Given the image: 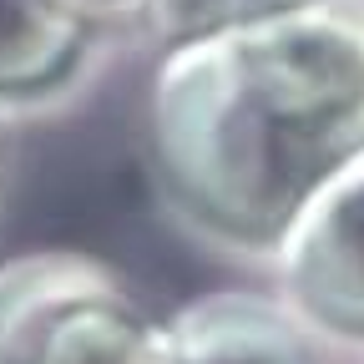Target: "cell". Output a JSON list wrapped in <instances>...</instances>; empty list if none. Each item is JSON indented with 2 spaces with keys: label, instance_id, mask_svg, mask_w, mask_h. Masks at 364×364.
<instances>
[{
  "label": "cell",
  "instance_id": "5",
  "mask_svg": "<svg viewBox=\"0 0 364 364\" xmlns=\"http://www.w3.org/2000/svg\"><path fill=\"white\" fill-rule=\"evenodd\" d=\"M97 41L61 0H0V112L46 107L71 91Z\"/></svg>",
  "mask_w": 364,
  "mask_h": 364
},
{
  "label": "cell",
  "instance_id": "7",
  "mask_svg": "<svg viewBox=\"0 0 364 364\" xmlns=\"http://www.w3.org/2000/svg\"><path fill=\"white\" fill-rule=\"evenodd\" d=\"M61 6L102 36V31H122V26H152L157 0H61Z\"/></svg>",
  "mask_w": 364,
  "mask_h": 364
},
{
  "label": "cell",
  "instance_id": "1",
  "mask_svg": "<svg viewBox=\"0 0 364 364\" xmlns=\"http://www.w3.org/2000/svg\"><path fill=\"white\" fill-rule=\"evenodd\" d=\"M364 147V0H294L162 41L147 86V162L198 238L268 258Z\"/></svg>",
  "mask_w": 364,
  "mask_h": 364
},
{
  "label": "cell",
  "instance_id": "4",
  "mask_svg": "<svg viewBox=\"0 0 364 364\" xmlns=\"http://www.w3.org/2000/svg\"><path fill=\"white\" fill-rule=\"evenodd\" d=\"M167 334L182 364H324L318 334L294 314L284 294L213 289L188 299Z\"/></svg>",
  "mask_w": 364,
  "mask_h": 364
},
{
  "label": "cell",
  "instance_id": "3",
  "mask_svg": "<svg viewBox=\"0 0 364 364\" xmlns=\"http://www.w3.org/2000/svg\"><path fill=\"white\" fill-rule=\"evenodd\" d=\"M268 258L279 294L318 339L364 344V147L309 193Z\"/></svg>",
  "mask_w": 364,
  "mask_h": 364
},
{
  "label": "cell",
  "instance_id": "2",
  "mask_svg": "<svg viewBox=\"0 0 364 364\" xmlns=\"http://www.w3.org/2000/svg\"><path fill=\"white\" fill-rule=\"evenodd\" d=\"M0 364H182L142 294L76 248L0 263Z\"/></svg>",
  "mask_w": 364,
  "mask_h": 364
},
{
  "label": "cell",
  "instance_id": "6",
  "mask_svg": "<svg viewBox=\"0 0 364 364\" xmlns=\"http://www.w3.org/2000/svg\"><path fill=\"white\" fill-rule=\"evenodd\" d=\"M279 6H294V0H157L147 31H157L162 41H177V36L213 31V26H228V21H248V16L279 11Z\"/></svg>",
  "mask_w": 364,
  "mask_h": 364
}]
</instances>
